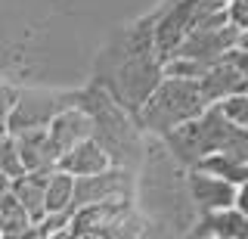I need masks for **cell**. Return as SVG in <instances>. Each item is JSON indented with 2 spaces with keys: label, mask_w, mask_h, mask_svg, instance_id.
Here are the masks:
<instances>
[{
  "label": "cell",
  "mask_w": 248,
  "mask_h": 239,
  "mask_svg": "<svg viewBox=\"0 0 248 239\" xmlns=\"http://www.w3.org/2000/svg\"><path fill=\"white\" fill-rule=\"evenodd\" d=\"M16 137V146H19V156H22V165L25 171H41V174H50L59 161V152L56 146L50 143V134L46 127H28V130H19Z\"/></svg>",
  "instance_id": "obj_12"
},
{
  "label": "cell",
  "mask_w": 248,
  "mask_h": 239,
  "mask_svg": "<svg viewBox=\"0 0 248 239\" xmlns=\"http://www.w3.org/2000/svg\"><path fill=\"white\" fill-rule=\"evenodd\" d=\"M75 103L90 115V137L108 152L112 165L134 168L140 161V127L124 106H118L99 84L90 81V87L75 90Z\"/></svg>",
  "instance_id": "obj_2"
},
{
  "label": "cell",
  "mask_w": 248,
  "mask_h": 239,
  "mask_svg": "<svg viewBox=\"0 0 248 239\" xmlns=\"http://www.w3.org/2000/svg\"><path fill=\"white\" fill-rule=\"evenodd\" d=\"M196 168H202V171H208V174L223 177V180L236 183V187L248 180V165H245V161H239V159H232V156H227V152H211V156H205Z\"/></svg>",
  "instance_id": "obj_18"
},
{
  "label": "cell",
  "mask_w": 248,
  "mask_h": 239,
  "mask_svg": "<svg viewBox=\"0 0 248 239\" xmlns=\"http://www.w3.org/2000/svg\"><path fill=\"white\" fill-rule=\"evenodd\" d=\"M227 59H230V63L248 78V47H232V50L227 53Z\"/></svg>",
  "instance_id": "obj_24"
},
{
  "label": "cell",
  "mask_w": 248,
  "mask_h": 239,
  "mask_svg": "<svg viewBox=\"0 0 248 239\" xmlns=\"http://www.w3.org/2000/svg\"><path fill=\"white\" fill-rule=\"evenodd\" d=\"M75 103V90H16V103L6 115V130L19 134L28 127H46L56 112Z\"/></svg>",
  "instance_id": "obj_7"
},
{
  "label": "cell",
  "mask_w": 248,
  "mask_h": 239,
  "mask_svg": "<svg viewBox=\"0 0 248 239\" xmlns=\"http://www.w3.org/2000/svg\"><path fill=\"white\" fill-rule=\"evenodd\" d=\"M196 81H199V90H202V96H205L208 106L220 103V99H227V96H236V94H248V78L227 56L211 63Z\"/></svg>",
  "instance_id": "obj_10"
},
{
  "label": "cell",
  "mask_w": 248,
  "mask_h": 239,
  "mask_svg": "<svg viewBox=\"0 0 248 239\" xmlns=\"http://www.w3.org/2000/svg\"><path fill=\"white\" fill-rule=\"evenodd\" d=\"M192 236H214V239H248V218L239 211L236 205L217 208V211L202 214L199 227L192 230Z\"/></svg>",
  "instance_id": "obj_14"
},
{
  "label": "cell",
  "mask_w": 248,
  "mask_h": 239,
  "mask_svg": "<svg viewBox=\"0 0 248 239\" xmlns=\"http://www.w3.org/2000/svg\"><path fill=\"white\" fill-rule=\"evenodd\" d=\"M16 103V87H6V84H0V121H6V115H10Z\"/></svg>",
  "instance_id": "obj_23"
},
{
  "label": "cell",
  "mask_w": 248,
  "mask_h": 239,
  "mask_svg": "<svg viewBox=\"0 0 248 239\" xmlns=\"http://www.w3.org/2000/svg\"><path fill=\"white\" fill-rule=\"evenodd\" d=\"M186 187H189V199H192V205L199 208V214L236 205V183L223 180V177H217V174H208V171H202V168H189Z\"/></svg>",
  "instance_id": "obj_9"
},
{
  "label": "cell",
  "mask_w": 248,
  "mask_h": 239,
  "mask_svg": "<svg viewBox=\"0 0 248 239\" xmlns=\"http://www.w3.org/2000/svg\"><path fill=\"white\" fill-rule=\"evenodd\" d=\"M227 16L236 28H248V0H227Z\"/></svg>",
  "instance_id": "obj_22"
},
{
  "label": "cell",
  "mask_w": 248,
  "mask_h": 239,
  "mask_svg": "<svg viewBox=\"0 0 248 239\" xmlns=\"http://www.w3.org/2000/svg\"><path fill=\"white\" fill-rule=\"evenodd\" d=\"M236 47H248V28H239V41Z\"/></svg>",
  "instance_id": "obj_27"
},
{
  "label": "cell",
  "mask_w": 248,
  "mask_h": 239,
  "mask_svg": "<svg viewBox=\"0 0 248 239\" xmlns=\"http://www.w3.org/2000/svg\"><path fill=\"white\" fill-rule=\"evenodd\" d=\"M28 227H31V218L22 208V202L10 190L0 192V239H22Z\"/></svg>",
  "instance_id": "obj_17"
},
{
  "label": "cell",
  "mask_w": 248,
  "mask_h": 239,
  "mask_svg": "<svg viewBox=\"0 0 248 239\" xmlns=\"http://www.w3.org/2000/svg\"><path fill=\"white\" fill-rule=\"evenodd\" d=\"M134 192V171L121 165H108L106 171L75 177V199L72 205H93V202H112V199H130Z\"/></svg>",
  "instance_id": "obj_8"
},
{
  "label": "cell",
  "mask_w": 248,
  "mask_h": 239,
  "mask_svg": "<svg viewBox=\"0 0 248 239\" xmlns=\"http://www.w3.org/2000/svg\"><path fill=\"white\" fill-rule=\"evenodd\" d=\"M90 115L81 109L78 103L72 106H65L62 112H56L50 118V125H46V134H50V143L56 146V152L62 156L65 149H72L75 143H81V140H87L90 137Z\"/></svg>",
  "instance_id": "obj_11"
},
{
  "label": "cell",
  "mask_w": 248,
  "mask_h": 239,
  "mask_svg": "<svg viewBox=\"0 0 248 239\" xmlns=\"http://www.w3.org/2000/svg\"><path fill=\"white\" fill-rule=\"evenodd\" d=\"M72 199H75V177L62 168H53L46 174V187H44L46 211H75Z\"/></svg>",
  "instance_id": "obj_16"
},
{
  "label": "cell",
  "mask_w": 248,
  "mask_h": 239,
  "mask_svg": "<svg viewBox=\"0 0 248 239\" xmlns=\"http://www.w3.org/2000/svg\"><path fill=\"white\" fill-rule=\"evenodd\" d=\"M112 165V159H108V152L99 146L93 137L87 140L75 143L72 149H65L56 161V168L62 171H68L72 177H87V174H96V171H106V168Z\"/></svg>",
  "instance_id": "obj_13"
},
{
  "label": "cell",
  "mask_w": 248,
  "mask_h": 239,
  "mask_svg": "<svg viewBox=\"0 0 248 239\" xmlns=\"http://www.w3.org/2000/svg\"><path fill=\"white\" fill-rule=\"evenodd\" d=\"M10 183H13V177L6 174L3 168H0V192H6V190H10Z\"/></svg>",
  "instance_id": "obj_26"
},
{
  "label": "cell",
  "mask_w": 248,
  "mask_h": 239,
  "mask_svg": "<svg viewBox=\"0 0 248 239\" xmlns=\"http://www.w3.org/2000/svg\"><path fill=\"white\" fill-rule=\"evenodd\" d=\"M6 134H10V130H6V121H0V140H3Z\"/></svg>",
  "instance_id": "obj_28"
},
{
  "label": "cell",
  "mask_w": 248,
  "mask_h": 239,
  "mask_svg": "<svg viewBox=\"0 0 248 239\" xmlns=\"http://www.w3.org/2000/svg\"><path fill=\"white\" fill-rule=\"evenodd\" d=\"M127 227H137L130 199H112V202L78 205L72 211L65 236H124V233H134Z\"/></svg>",
  "instance_id": "obj_6"
},
{
  "label": "cell",
  "mask_w": 248,
  "mask_h": 239,
  "mask_svg": "<svg viewBox=\"0 0 248 239\" xmlns=\"http://www.w3.org/2000/svg\"><path fill=\"white\" fill-rule=\"evenodd\" d=\"M223 109V115H227L230 121H236V125L248 127V94H236V96H227L217 103Z\"/></svg>",
  "instance_id": "obj_21"
},
{
  "label": "cell",
  "mask_w": 248,
  "mask_h": 239,
  "mask_svg": "<svg viewBox=\"0 0 248 239\" xmlns=\"http://www.w3.org/2000/svg\"><path fill=\"white\" fill-rule=\"evenodd\" d=\"M217 152H227V156H232V159H239V161H245V165H248V127L230 121L227 137H223V146Z\"/></svg>",
  "instance_id": "obj_19"
},
{
  "label": "cell",
  "mask_w": 248,
  "mask_h": 239,
  "mask_svg": "<svg viewBox=\"0 0 248 239\" xmlns=\"http://www.w3.org/2000/svg\"><path fill=\"white\" fill-rule=\"evenodd\" d=\"M230 118L217 103L205 106V112H199L196 118L183 121V125L170 127L168 134H161V140L168 143V149L174 152V159L186 168H196L205 156H211L223 146Z\"/></svg>",
  "instance_id": "obj_4"
},
{
  "label": "cell",
  "mask_w": 248,
  "mask_h": 239,
  "mask_svg": "<svg viewBox=\"0 0 248 239\" xmlns=\"http://www.w3.org/2000/svg\"><path fill=\"white\" fill-rule=\"evenodd\" d=\"M205 96L199 90L196 78H180V75H165L155 90L143 99V106L137 109L134 121L137 127L152 130V134H168L170 127L183 125V121L196 118L199 112H205Z\"/></svg>",
  "instance_id": "obj_3"
},
{
  "label": "cell",
  "mask_w": 248,
  "mask_h": 239,
  "mask_svg": "<svg viewBox=\"0 0 248 239\" xmlns=\"http://www.w3.org/2000/svg\"><path fill=\"white\" fill-rule=\"evenodd\" d=\"M0 168H3L10 177L25 174V165H22V156H19V146H16L13 134H6L3 140H0Z\"/></svg>",
  "instance_id": "obj_20"
},
{
  "label": "cell",
  "mask_w": 248,
  "mask_h": 239,
  "mask_svg": "<svg viewBox=\"0 0 248 239\" xmlns=\"http://www.w3.org/2000/svg\"><path fill=\"white\" fill-rule=\"evenodd\" d=\"M161 63L165 59L155 47L152 16H146L127 28H118L108 37V44L99 50L96 65H93V84H99L130 115H137L143 99L165 78Z\"/></svg>",
  "instance_id": "obj_1"
},
{
  "label": "cell",
  "mask_w": 248,
  "mask_h": 239,
  "mask_svg": "<svg viewBox=\"0 0 248 239\" xmlns=\"http://www.w3.org/2000/svg\"><path fill=\"white\" fill-rule=\"evenodd\" d=\"M236 208H239V211H242L245 218H248V180L236 187Z\"/></svg>",
  "instance_id": "obj_25"
},
{
  "label": "cell",
  "mask_w": 248,
  "mask_h": 239,
  "mask_svg": "<svg viewBox=\"0 0 248 239\" xmlns=\"http://www.w3.org/2000/svg\"><path fill=\"white\" fill-rule=\"evenodd\" d=\"M44 187H46V174H41V171H25V174L13 177V183H10V192L22 202V208L28 211L31 223L41 221L44 214H46V205H44Z\"/></svg>",
  "instance_id": "obj_15"
},
{
  "label": "cell",
  "mask_w": 248,
  "mask_h": 239,
  "mask_svg": "<svg viewBox=\"0 0 248 239\" xmlns=\"http://www.w3.org/2000/svg\"><path fill=\"white\" fill-rule=\"evenodd\" d=\"M239 41V28L230 22L227 10L211 13V16L199 19L196 25L186 32V37L170 50V56H183V59H196V63H217L236 47Z\"/></svg>",
  "instance_id": "obj_5"
}]
</instances>
